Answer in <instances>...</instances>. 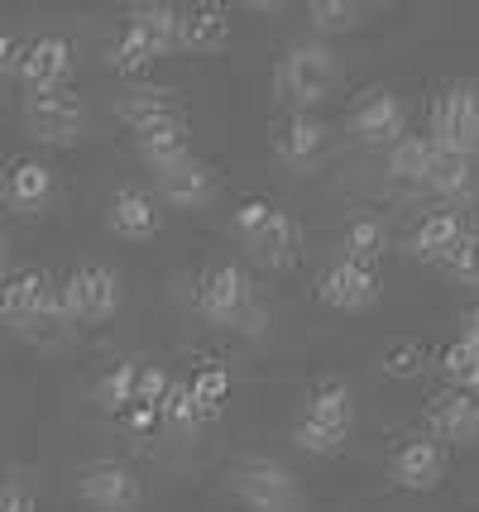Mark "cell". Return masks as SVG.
Returning <instances> with one entry per match:
<instances>
[{
	"instance_id": "cell-1",
	"label": "cell",
	"mask_w": 479,
	"mask_h": 512,
	"mask_svg": "<svg viewBox=\"0 0 479 512\" xmlns=\"http://www.w3.org/2000/svg\"><path fill=\"white\" fill-rule=\"evenodd\" d=\"M0 321L20 335H58L72 326L63 312V297H58V283L39 268L10 273L0 283Z\"/></svg>"
},
{
	"instance_id": "cell-2",
	"label": "cell",
	"mask_w": 479,
	"mask_h": 512,
	"mask_svg": "<svg viewBox=\"0 0 479 512\" xmlns=\"http://www.w3.org/2000/svg\"><path fill=\"white\" fill-rule=\"evenodd\" d=\"M226 489L250 512H302L297 474L288 465L269 460V455H240L226 469Z\"/></svg>"
},
{
	"instance_id": "cell-3",
	"label": "cell",
	"mask_w": 479,
	"mask_h": 512,
	"mask_svg": "<svg viewBox=\"0 0 479 512\" xmlns=\"http://www.w3.org/2000/svg\"><path fill=\"white\" fill-rule=\"evenodd\" d=\"M336 77H341V63H336V53L321 44V39L293 44L278 58V96L293 101L297 111L321 106V101L336 91Z\"/></svg>"
},
{
	"instance_id": "cell-4",
	"label": "cell",
	"mask_w": 479,
	"mask_h": 512,
	"mask_svg": "<svg viewBox=\"0 0 479 512\" xmlns=\"http://www.w3.org/2000/svg\"><path fill=\"white\" fill-rule=\"evenodd\" d=\"M58 297H63V312H68L72 326H101L120 312V273L106 264H82L72 268L68 278L58 283Z\"/></svg>"
},
{
	"instance_id": "cell-5",
	"label": "cell",
	"mask_w": 479,
	"mask_h": 512,
	"mask_svg": "<svg viewBox=\"0 0 479 512\" xmlns=\"http://www.w3.org/2000/svg\"><path fill=\"white\" fill-rule=\"evenodd\" d=\"M24 130L48 149H68L87 134V106L77 91H34L24 96Z\"/></svg>"
},
{
	"instance_id": "cell-6",
	"label": "cell",
	"mask_w": 479,
	"mask_h": 512,
	"mask_svg": "<svg viewBox=\"0 0 479 512\" xmlns=\"http://www.w3.org/2000/svg\"><path fill=\"white\" fill-rule=\"evenodd\" d=\"M254 307V283L250 273L240 264H230V259H221V264H211L197 278V312H202V321H211V326H240L245 321V312Z\"/></svg>"
},
{
	"instance_id": "cell-7",
	"label": "cell",
	"mask_w": 479,
	"mask_h": 512,
	"mask_svg": "<svg viewBox=\"0 0 479 512\" xmlns=\"http://www.w3.org/2000/svg\"><path fill=\"white\" fill-rule=\"evenodd\" d=\"M72 489L92 512H139L144 503V479L120 460H87L77 469Z\"/></svg>"
},
{
	"instance_id": "cell-8",
	"label": "cell",
	"mask_w": 479,
	"mask_h": 512,
	"mask_svg": "<svg viewBox=\"0 0 479 512\" xmlns=\"http://www.w3.org/2000/svg\"><path fill=\"white\" fill-rule=\"evenodd\" d=\"M432 144L451 154L479 149V82H451L432 106Z\"/></svg>"
},
{
	"instance_id": "cell-9",
	"label": "cell",
	"mask_w": 479,
	"mask_h": 512,
	"mask_svg": "<svg viewBox=\"0 0 479 512\" xmlns=\"http://www.w3.org/2000/svg\"><path fill=\"white\" fill-rule=\"evenodd\" d=\"M154 187H159V197L154 201H168L173 211H202V206L216 201L221 178H216V168H211L206 158L187 154L183 163H173V168L154 173Z\"/></svg>"
},
{
	"instance_id": "cell-10",
	"label": "cell",
	"mask_w": 479,
	"mask_h": 512,
	"mask_svg": "<svg viewBox=\"0 0 479 512\" xmlns=\"http://www.w3.org/2000/svg\"><path fill=\"white\" fill-rule=\"evenodd\" d=\"M388 474H393V484L403 493H432L446 479V450L436 446L432 436H403L393 446Z\"/></svg>"
},
{
	"instance_id": "cell-11",
	"label": "cell",
	"mask_w": 479,
	"mask_h": 512,
	"mask_svg": "<svg viewBox=\"0 0 479 512\" xmlns=\"http://www.w3.org/2000/svg\"><path fill=\"white\" fill-rule=\"evenodd\" d=\"M15 77L29 87V96H34V91H63L72 77V44L63 34H39V39L20 44Z\"/></svg>"
},
{
	"instance_id": "cell-12",
	"label": "cell",
	"mask_w": 479,
	"mask_h": 512,
	"mask_svg": "<svg viewBox=\"0 0 479 512\" xmlns=\"http://www.w3.org/2000/svg\"><path fill=\"white\" fill-rule=\"evenodd\" d=\"M345 134H350L355 144H365V149H388L393 139L408 134V111H403V101H398L393 91H369L365 101L350 111Z\"/></svg>"
},
{
	"instance_id": "cell-13",
	"label": "cell",
	"mask_w": 479,
	"mask_h": 512,
	"mask_svg": "<svg viewBox=\"0 0 479 512\" xmlns=\"http://www.w3.org/2000/svg\"><path fill=\"white\" fill-rule=\"evenodd\" d=\"M427 431H432V441L441 446H475L479 441V402L465 393V388H446V393H436L427 402Z\"/></svg>"
},
{
	"instance_id": "cell-14",
	"label": "cell",
	"mask_w": 479,
	"mask_h": 512,
	"mask_svg": "<svg viewBox=\"0 0 479 512\" xmlns=\"http://www.w3.org/2000/svg\"><path fill=\"white\" fill-rule=\"evenodd\" d=\"M317 297H321V307H331V312H369L379 302V273L336 259L317 278Z\"/></svg>"
},
{
	"instance_id": "cell-15",
	"label": "cell",
	"mask_w": 479,
	"mask_h": 512,
	"mask_svg": "<svg viewBox=\"0 0 479 512\" xmlns=\"http://www.w3.org/2000/svg\"><path fill=\"white\" fill-rule=\"evenodd\" d=\"M240 245L250 249L254 264L264 268H288L297 264V254H302V225H297V216H288V211H269L264 216V225L254 230V235H245Z\"/></svg>"
},
{
	"instance_id": "cell-16",
	"label": "cell",
	"mask_w": 479,
	"mask_h": 512,
	"mask_svg": "<svg viewBox=\"0 0 479 512\" xmlns=\"http://www.w3.org/2000/svg\"><path fill=\"white\" fill-rule=\"evenodd\" d=\"M0 197L20 216H39L48 201H53V168H48L44 158H15L5 168V178H0Z\"/></svg>"
},
{
	"instance_id": "cell-17",
	"label": "cell",
	"mask_w": 479,
	"mask_h": 512,
	"mask_svg": "<svg viewBox=\"0 0 479 512\" xmlns=\"http://www.w3.org/2000/svg\"><path fill=\"white\" fill-rule=\"evenodd\" d=\"M331 144V125L317 120L312 111H293L283 125L274 130V154L288 163V168H312Z\"/></svg>"
},
{
	"instance_id": "cell-18",
	"label": "cell",
	"mask_w": 479,
	"mask_h": 512,
	"mask_svg": "<svg viewBox=\"0 0 479 512\" xmlns=\"http://www.w3.org/2000/svg\"><path fill=\"white\" fill-rule=\"evenodd\" d=\"M230 44V15L211 0L178 5V48L187 53H221Z\"/></svg>"
},
{
	"instance_id": "cell-19",
	"label": "cell",
	"mask_w": 479,
	"mask_h": 512,
	"mask_svg": "<svg viewBox=\"0 0 479 512\" xmlns=\"http://www.w3.org/2000/svg\"><path fill=\"white\" fill-rule=\"evenodd\" d=\"M106 225H111L115 235H125V240H149V235H159L163 230V211L149 192L120 187V192L111 197V206H106Z\"/></svg>"
},
{
	"instance_id": "cell-20",
	"label": "cell",
	"mask_w": 479,
	"mask_h": 512,
	"mask_svg": "<svg viewBox=\"0 0 479 512\" xmlns=\"http://www.w3.org/2000/svg\"><path fill=\"white\" fill-rule=\"evenodd\" d=\"M302 422L321 426V431H331V436H350V426H355V398H350V388L341 379H321L312 393H307V412H302Z\"/></svg>"
},
{
	"instance_id": "cell-21",
	"label": "cell",
	"mask_w": 479,
	"mask_h": 512,
	"mask_svg": "<svg viewBox=\"0 0 479 512\" xmlns=\"http://www.w3.org/2000/svg\"><path fill=\"white\" fill-rule=\"evenodd\" d=\"M135 154L163 173V168H173V163H183L192 154V144H187V120H159V125H144L135 130Z\"/></svg>"
},
{
	"instance_id": "cell-22",
	"label": "cell",
	"mask_w": 479,
	"mask_h": 512,
	"mask_svg": "<svg viewBox=\"0 0 479 512\" xmlns=\"http://www.w3.org/2000/svg\"><path fill=\"white\" fill-rule=\"evenodd\" d=\"M125 29H135L139 39L163 58V53L178 48V5H168V0H139V5L125 10Z\"/></svg>"
},
{
	"instance_id": "cell-23",
	"label": "cell",
	"mask_w": 479,
	"mask_h": 512,
	"mask_svg": "<svg viewBox=\"0 0 479 512\" xmlns=\"http://www.w3.org/2000/svg\"><path fill=\"white\" fill-rule=\"evenodd\" d=\"M460 235H465V221H460L456 211H436V216H427V221L412 230L408 249L417 264H446L451 249L460 245Z\"/></svg>"
},
{
	"instance_id": "cell-24",
	"label": "cell",
	"mask_w": 479,
	"mask_h": 512,
	"mask_svg": "<svg viewBox=\"0 0 479 512\" xmlns=\"http://www.w3.org/2000/svg\"><path fill=\"white\" fill-rule=\"evenodd\" d=\"M427 187L436 197L465 201L479 187V154H451V149H436L432 173H427Z\"/></svg>"
},
{
	"instance_id": "cell-25",
	"label": "cell",
	"mask_w": 479,
	"mask_h": 512,
	"mask_svg": "<svg viewBox=\"0 0 479 512\" xmlns=\"http://www.w3.org/2000/svg\"><path fill=\"white\" fill-rule=\"evenodd\" d=\"M115 115L130 125V130H144V125H159V120H187L183 101H178V91H130V96H120V106Z\"/></svg>"
},
{
	"instance_id": "cell-26",
	"label": "cell",
	"mask_w": 479,
	"mask_h": 512,
	"mask_svg": "<svg viewBox=\"0 0 479 512\" xmlns=\"http://www.w3.org/2000/svg\"><path fill=\"white\" fill-rule=\"evenodd\" d=\"M432 158H436L432 134H403V139H393V144H388V178L427 182V173H432Z\"/></svg>"
},
{
	"instance_id": "cell-27",
	"label": "cell",
	"mask_w": 479,
	"mask_h": 512,
	"mask_svg": "<svg viewBox=\"0 0 479 512\" xmlns=\"http://www.w3.org/2000/svg\"><path fill=\"white\" fill-rule=\"evenodd\" d=\"M341 264H355V268H369V273H379L384 264V249H388V235L379 221H350L345 225V240H341Z\"/></svg>"
},
{
	"instance_id": "cell-28",
	"label": "cell",
	"mask_w": 479,
	"mask_h": 512,
	"mask_svg": "<svg viewBox=\"0 0 479 512\" xmlns=\"http://www.w3.org/2000/svg\"><path fill=\"white\" fill-rule=\"evenodd\" d=\"M365 24V5L355 0H312L307 5V29L321 39H336V34H355Z\"/></svg>"
},
{
	"instance_id": "cell-29",
	"label": "cell",
	"mask_w": 479,
	"mask_h": 512,
	"mask_svg": "<svg viewBox=\"0 0 479 512\" xmlns=\"http://www.w3.org/2000/svg\"><path fill=\"white\" fill-rule=\"evenodd\" d=\"M154 63H159V53L144 44L135 29H120L111 39V48H106V67L120 72V77H139V72H149Z\"/></svg>"
},
{
	"instance_id": "cell-30",
	"label": "cell",
	"mask_w": 479,
	"mask_h": 512,
	"mask_svg": "<svg viewBox=\"0 0 479 512\" xmlns=\"http://www.w3.org/2000/svg\"><path fill=\"white\" fill-rule=\"evenodd\" d=\"M96 402H101L106 412H130V402H135V364H130V359L111 364V369L96 379Z\"/></svg>"
},
{
	"instance_id": "cell-31",
	"label": "cell",
	"mask_w": 479,
	"mask_h": 512,
	"mask_svg": "<svg viewBox=\"0 0 479 512\" xmlns=\"http://www.w3.org/2000/svg\"><path fill=\"white\" fill-rule=\"evenodd\" d=\"M159 422L168 426L173 436H187V431L202 426V412H197V402H192V388H187V383L173 379V388H168V398H163V407H159Z\"/></svg>"
},
{
	"instance_id": "cell-32",
	"label": "cell",
	"mask_w": 479,
	"mask_h": 512,
	"mask_svg": "<svg viewBox=\"0 0 479 512\" xmlns=\"http://www.w3.org/2000/svg\"><path fill=\"white\" fill-rule=\"evenodd\" d=\"M187 388H192V402H197L202 422L221 417V407L230 402V374H226V369H202V374L187 383Z\"/></svg>"
},
{
	"instance_id": "cell-33",
	"label": "cell",
	"mask_w": 479,
	"mask_h": 512,
	"mask_svg": "<svg viewBox=\"0 0 479 512\" xmlns=\"http://www.w3.org/2000/svg\"><path fill=\"white\" fill-rule=\"evenodd\" d=\"M441 369H446L451 388H470V383L479 379V345H470V340H456V345H446V355H441Z\"/></svg>"
},
{
	"instance_id": "cell-34",
	"label": "cell",
	"mask_w": 479,
	"mask_h": 512,
	"mask_svg": "<svg viewBox=\"0 0 479 512\" xmlns=\"http://www.w3.org/2000/svg\"><path fill=\"white\" fill-rule=\"evenodd\" d=\"M293 446L302 450V455H312V460H331V455H341L345 441L341 436H331V431H321V426L312 422H297L293 426Z\"/></svg>"
},
{
	"instance_id": "cell-35",
	"label": "cell",
	"mask_w": 479,
	"mask_h": 512,
	"mask_svg": "<svg viewBox=\"0 0 479 512\" xmlns=\"http://www.w3.org/2000/svg\"><path fill=\"white\" fill-rule=\"evenodd\" d=\"M384 374L388 379H417V374H422V345H412V340L388 345L384 350Z\"/></svg>"
},
{
	"instance_id": "cell-36",
	"label": "cell",
	"mask_w": 479,
	"mask_h": 512,
	"mask_svg": "<svg viewBox=\"0 0 479 512\" xmlns=\"http://www.w3.org/2000/svg\"><path fill=\"white\" fill-rule=\"evenodd\" d=\"M446 268L456 273L460 283H479V240L470 235V230H465V235H460V245L451 249V259H446Z\"/></svg>"
},
{
	"instance_id": "cell-37",
	"label": "cell",
	"mask_w": 479,
	"mask_h": 512,
	"mask_svg": "<svg viewBox=\"0 0 479 512\" xmlns=\"http://www.w3.org/2000/svg\"><path fill=\"white\" fill-rule=\"evenodd\" d=\"M269 211H274V201H269V197H245L240 206H235V211H230L235 235H240V240H245V235H254V230L264 225V216H269Z\"/></svg>"
},
{
	"instance_id": "cell-38",
	"label": "cell",
	"mask_w": 479,
	"mask_h": 512,
	"mask_svg": "<svg viewBox=\"0 0 479 512\" xmlns=\"http://www.w3.org/2000/svg\"><path fill=\"white\" fill-rule=\"evenodd\" d=\"M0 512H34V493L20 484H0Z\"/></svg>"
},
{
	"instance_id": "cell-39",
	"label": "cell",
	"mask_w": 479,
	"mask_h": 512,
	"mask_svg": "<svg viewBox=\"0 0 479 512\" xmlns=\"http://www.w3.org/2000/svg\"><path fill=\"white\" fill-rule=\"evenodd\" d=\"M15 67H20V39L0 29V77H10Z\"/></svg>"
},
{
	"instance_id": "cell-40",
	"label": "cell",
	"mask_w": 479,
	"mask_h": 512,
	"mask_svg": "<svg viewBox=\"0 0 479 512\" xmlns=\"http://www.w3.org/2000/svg\"><path fill=\"white\" fill-rule=\"evenodd\" d=\"M460 340L479 345V307H470V312H465V331H460Z\"/></svg>"
},
{
	"instance_id": "cell-41",
	"label": "cell",
	"mask_w": 479,
	"mask_h": 512,
	"mask_svg": "<svg viewBox=\"0 0 479 512\" xmlns=\"http://www.w3.org/2000/svg\"><path fill=\"white\" fill-rule=\"evenodd\" d=\"M5 268H10V240L0 235V273H5Z\"/></svg>"
},
{
	"instance_id": "cell-42",
	"label": "cell",
	"mask_w": 479,
	"mask_h": 512,
	"mask_svg": "<svg viewBox=\"0 0 479 512\" xmlns=\"http://www.w3.org/2000/svg\"><path fill=\"white\" fill-rule=\"evenodd\" d=\"M465 393H470V398H475V402H479V379H475V383H470V388H465Z\"/></svg>"
}]
</instances>
